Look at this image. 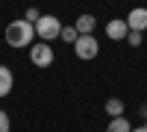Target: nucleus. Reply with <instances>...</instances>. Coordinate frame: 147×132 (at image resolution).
<instances>
[{"label": "nucleus", "mask_w": 147, "mask_h": 132, "mask_svg": "<svg viewBox=\"0 0 147 132\" xmlns=\"http://www.w3.org/2000/svg\"><path fill=\"white\" fill-rule=\"evenodd\" d=\"M3 38H6V44L12 47V50H24V47H32L35 27H32V23H27L24 18H18V21H12L9 27H6Z\"/></svg>", "instance_id": "f257e3e1"}, {"label": "nucleus", "mask_w": 147, "mask_h": 132, "mask_svg": "<svg viewBox=\"0 0 147 132\" xmlns=\"http://www.w3.org/2000/svg\"><path fill=\"white\" fill-rule=\"evenodd\" d=\"M59 35H62V21H59L56 15H41L38 23H35V38L44 41V44H50L56 41Z\"/></svg>", "instance_id": "f03ea898"}, {"label": "nucleus", "mask_w": 147, "mask_h": 132, "mask_svg": "<svg viewBox=\"0 0 147 132\" xmlns=\"http://www.w3.org/2000/svg\"><path fill=\"white\" fill-rule=\"evenodd\" d=\"M74 53H77V59H82V62L97 59V53H100V41H97V35H80L77 44H74Z\"/></svg>", "instance_id": "7ed1b4c3"}, {"label": "nucleus", "mask_w": 147, "mask_h": 132, "mask_svg": "<svg viewBox=\"0 0 147 132\" xmlns=\"http://www.w3.org/2000/svg\"><path fill=\"white\" fill-rule=\"evenodd\" d=\"M30 62H32L35 68H50V65L56 62L53 47H50V44H44V41L32 44V47H30Z\"/></svg>", "instance_id": "20e7f679"}, {"label": "nucleus", "mask_w": 147, "mask_h": 132, "mask_svg": "<svg viewBox=\"0 0 147 132\" xmlns=\"http://www.w3.org/2000/svg\"><path fill=\"white\" fill-rule=\"evenodd\" d=\"M124 21H127V27H129V32H141V35L147 32V9H144V6H138V9H132V12H129V15H127Z\"/></svg>", "instance_id": "39448f33"}, {"label": "nucleus", "mask_w": 147, "mask_h": 132, "mask_svg": "<svg viewBox=\"0 0 147 132\" xmlns=\"http://www.w3.org/2000/svg\"><path fill=\"white\" fill-rule=\"evenodd\" d=\"M106 35L112 41H127V35H129V27H127V21L124 18H112L106 23Z\"/></svg>", "instance_id": "423d86ee"}, {"label": "nucleus", "mask_w": 147, "mask_h": 132, "mask_svg": "<svg viewBox=\"0 0 147 132\" xmlns=\"http://www.w3.org/2000/svg\"><path fill=\"white\" fill-rule=\"evenodd\" d=\"M12 88H15V74H12L9 65H0V100L9 97Z\"/></svg>", "instance_id": "0eeeda50"}, {"label": "nucleus", "mask_w": 147, "mask_h": 132, "mask_svg": "<svg viewBox=\"0 0 147 132\" xmlns=\"http://www.w3.org/2000/svg\"><path fill=\"white\" fill-rule=\"evenodd\" d=\"M74 27H77V32H80V35H94V27H97V18H94V15H88V12H85V15H80V18H77V23H74Z\"/></svg>", "instance_id": "6e6552de"}, {"label": "nucleus", "mask_w": 147, "mask_h": 132, "mask_svg": "<svg viewBox=\"0 0 147 132\" xmlns=\"http://www.w3.org/2000/svg\"><path fill=\"white\" fill-rule=\"evenodd\" d=\"M103 109H106V115H109V121H112V117H124V109H127V103L121 100V97H109Z\"/></svg>", "instance_id": "1a4fd4ad"}, {"label": "nucleus", "mask_w": 147, "mask_h": 132, "mask_svg": "<svg viewBox=\"0 0 147 132\" xmlns=\"http://www.w3.org/2000/svg\"><path fill=\"white\" fill-rule=\"evenodd\" d=\"M106 132H132V123L127 121V117H112L106 126Z\"/></svg>", "instance_id": "9d476101"}, {"label": "nucleus", "mask_w": 147, "mask_h": 132, "mask_svg": "<svg viewBox=\"0 0 147 132\" xmlns=\"http://www.w3.org/2000/svg\"><path fill=\"white\" fill-rule=\"evenodd\" d=\"M59 38L68 41V44L74 47V44H77V38H80V32H77V27H74V23H62V35H59Z\"/></svg>", "instance_id": "9b49d317"}, {"label": "nucleus", "mask_w": 147, "mask_h": 132, "mask_svg": "<svg viewBox=\"0 0 147 132\" xmlns=\"http://www.w3.org/2000/svg\"><path fill=\"white\" fill-rule=\"evenodd\" d=\"M0 132H12V117L3 109H0Z\"/></svg>", "instance_id": "f8f14e48"}, {"label": "nucleus", "mask_w": 147, "mask_h": 132, "mask_svg": "<svg viewBox=\"0 0 147 132\" xmlns=\"http://www.w3.org/2000/svg\"><path fill=\"white\" fill-rule=\"evenodd\" d=\"M127 44H129V47H141V44H144V35H141V32H129V35H127Z\"/></svg>", "instance_id": "ddd939ff"}, {"label": "nucleus", "mask_w": 147, "mask_h": 132, "mask_svg": "<svg viewBox=\"0 0 147 132\" xmlns=\"http://www.w3.org/2000/svg\"><path fill=\"white\" fill-rule=\"evenodd\" d=\"M138 117L147 123V103H141V106H138Z\"/></svg>", "instance_id": "4468645a"}, {"label": "nucleus", "mask_w": 147, "mask_h": 132, "mask_svg": "<svg viewBox=\"0 0 147 132\" xmlns=\"http://www.w3.org/2000/svg\"><path fill=\"white\" fill-rule=\"evenodd\" d=\"M132 132H147V123H141V126H132Z\"/></svg>", "instance_id": "2eb2a0df"}]
</instances>
